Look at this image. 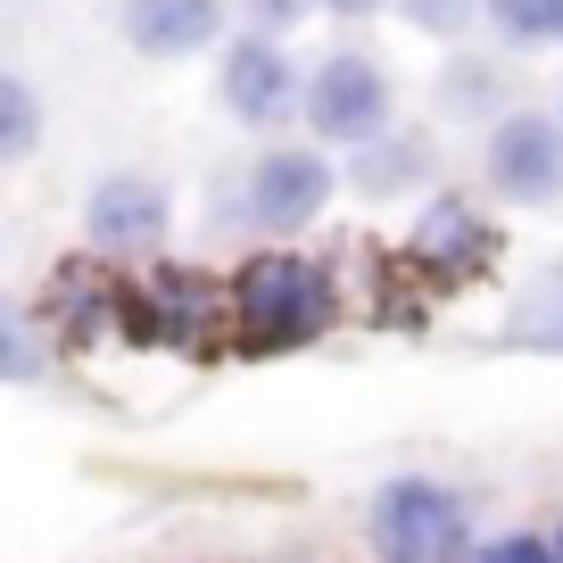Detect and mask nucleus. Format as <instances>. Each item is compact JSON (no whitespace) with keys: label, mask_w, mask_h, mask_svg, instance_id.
<instances>
[{"label":"nucleus","mask_w":563,"mask_h":563,"mask_svg":"<svg viewBox=\"0 0 563 563\" xmlns=\"http://www.w3.org/2000/svg\"><path fill=\"white\" fill-rule=\"evenodd\" d=\"M489 183L522 208H555L563 199V117H506L489 141Z\"/></svg>","instance_id":"nucleus-4"},{"label":"nucleus","mask_w":563,"mask_h":563,"mask_svg":"<svg viewBox=\"0 0 563 563\" xmlns=\"http://www.w3.org/2000/svg\"><path fill=\"white\" fill-rule=\"evenodd\" d=\"M555 555H563V539H555Z\"/></svg>","instance_id":"nucleus-18"},{"label":"nucleus","mask_w":563,"mask_h":563,"mask_svg":"<svg viewBox=\"0 0 563 563\" xmlns=\"http://www.w3.org/2000/svg\"><path fill=\"white\" fill-rule=\"evenodd\" d=\"M422 166H431V150H422L415 133H398V141H365V158H356V191L389 199V191H406V183H422Z\"/></svg>","instance_id":"nucleus-10"},{"label":"nucleus","mask_w":563,"mask_h":563,"mask_svg":"<svg viewBox=\"0 0 563 563\" xmlns=\"http://www.w3.org/2000/svg\"><path fill=\"white\" fill-rule=\"evenodd\" d=\"M464 563H563L547 539H489V547H473Z\"/></svg>","instance_id":"nucleus-15"},{"label":"nucleus","mask_w":563,"mask_h":563,"mask_svg":"<svg viewBox=\"0 0 563 563\" xmlns=\"http://www.w3.org/2000/svg\"><path fill=\"white\" fill-rule=\"evenodd\" d=\"M232 316H241L249 349H299V340H316L332 323V274L290 257V249H265L232 282Z\"/></svg>","instance_id":"nucleus-1"},{"label":"nucleus","mask_w":563,"mask_h":563,"mask_svg":"<svg viewBox=\"0 0 563 563\" xmlns=\"http://www.w3.org/2000/svg\"><path fill=\"white\" fill-rule=\"evenodd\" d=\"M489 249H497V232L481 224L464 199H440V208L422 216V232H415V257H431L440 274H473V265H489Z\"/></svg>","instance_id":"nucleus-9"},{"label":"nucleus","mask_w":563,"mask_h":563,"mask_svg":"<svg viewBox=\"0 0 563 563\" xmlns=\"http://www.w3.org/2000/svg\"><path fill=\"white\" fill-rule=\"evenodd\" d=\"M307 124H316L323 141H382L389 124V75L373 67V58L340 51L316 67V84H307Z\"/></svg>","instance_id":"nucleus-3"},{"label":"nucleus","mask_w":563,"mask_h":563,"mask_svg":"<svg viewBox=\"0 0 563 563\" xmlns=\"http://www.w3.org/2000/svg\"><path fill=\"white\" fill-rule=\"evenodd\" d=\"M506 42H563V0H489Z\"/></svg>","instance_id":"nucleus-12"},{"label":"nucleus","mask_w":563,"mask_h":563,"mask_svg":"<svg viewBox=\"0 0 563 563\" xmlns=\"http://www.w3.org/2000/svg\"><path fill=\"white\" fill-rule=\"evenodd\" d=\"M224 25V0H124V34L150 58H183L199 42H216Z\"/></svg>","instance_id":"nucleus-8"},{"label":"nucleus","mask_w":563,"mask_h":563,"mask_svg":"<svg viewBox=\"0 0 563 563\" xmlns=\"http://www.w3.org/2000/svg\"><path fill=\"white\" fill-rule=\"evenodd\" d=\"M398 9L422 34H464V18H473V0H398Z\"/></svg>","instance_id":"nucleus-14"},{"label":"nucleus","mask_w":563,"mask_h":563,"mask_svg":"<svg viewBox=\"0 0 563 563\" xmlns=\"http://www.w3.org/2000/svg\"><path fill=\"white\" fill-rule=\"evenodd\" d=\"M316 0H249V18H257V34H282V25H299Z\"/></svg>","instance_id":"nucleus-16"},{"label":"nucleus","mask_w":563,"mask_h":563,"mask_svg":"<svg viewBox=\"0 0 563 563\" xmlns=\"http://www.w3.org/2000/svg\"><path fill=\"white\" fill-rule=\"evenodd\" d=\"M84 232L108 249V257H141V249L166 241V191L150 175H108L84 208Z\"/></svg>","instance_id":"nucleus-5"},{"label":"nucleus","mask_w":563,"mask_h":563,"mask_svg":"<svg viewBox=\"0 0 563 563\" xmlns=\"http://www.w3.org/2000/svg\"><path fill=\"white\" fill-rule=\"evenodd\" d=\"M332 9L340 18H365V9H382V0H332Z\"/></svg>","instance_id":"nucleus-17"},{"label":"nucleus","mask_w":563,"mask_h":563,"mask_svg":"<svg viewBox=\"0 0 563 563\" xmlns=\"http://www.w3.org/2000/svg\"><path fill=\"white\" fill-rule=\"evenodd\" d=\"M323 199H332V166L316 150H265V166L249 175V216L265 232H299Z\"/></svg>","instance_id":"nucleus-6"},{"label":"nucleus","mask_w":563,"mask_h":563,"mask_svg":"<svg viewBox=\"0 0 563 563\" xmlns=\"http://www.w3.org/2000/svg\"><path fill=\"white\" fill-rule=\"evenodd\" d=\"M506 340H530V349H563V265L530 282V299H522V316H514V332H506Z\"/></svg>","instance_id":"nucleus-11"},{"label":"nucleus","mask_w":563,"mask_h":563,"mask_svg":"<svg viewBox=\"0 0 563 563\" xmlns=\"http://www.w3.org/2000/svg\"><path fill=\"white\" fill-rule=\"evenodd\" d=\"M0 150H9V158L34 150V91L25 84H0Z\"/></svg>","instance_id":"nucleus-13"},{"label":"nucleus","mask_w":563,"mask_h":563,"mask_svg":"<svg viewBox=\"0 0 563 563\" xmlns=\"http://www.w3.org/2000/svg\"><path fill=\"white\" fill-rule=\"evenodd\" d=\"M290 58H282V42H232V58H224V108L241 124H274V117H290Z\"/></svg>","instance_id":"nucleus-7"},{"label":"nucleus","mask_w":563,"mask_h":563,"mask_svg":"<svg viewBox=\"0 0 563 563\" xmlns=\"http://www.w3.org/2000/svg\"><path fill=\"white\" fill-rule=\"evenodd\" d=\"M373 547L382 563H464V497L440 481H389L373 497Z\"/></svg>","instance_id":"nucleus-2"}]
</instances>
